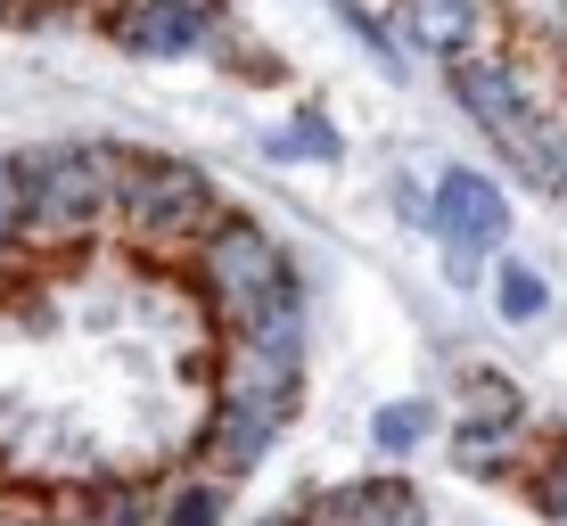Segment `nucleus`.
<instances>
[{
  "label": "nucleus",
  "mask_w": 567,
  "mask_h": 526,
  "mask_svg": "<svg viewBox=\"0 0 567 526\" xmlns=\"http://www.w3.org/2000/svg\"><path fill=\"white\" fill-rule=\"evenodd\" d=\"M305 354H312V329H305V297H280L271 313L239 321L230 329V379L239 395L256 403H280L288 420H297V395H305Z\"/></svg>",
  "instance_id": "nucleus-5"
},
{
  "label": "nucleus",
  "mask_w": 567,
  "mask_h": 526,
  "mask_svg": "<svg viewBox=\"0 0 567 526\" xmlns=\"http://www.w3.org/2000/svg\"><path fill=\"white\" fill-rule=\"evenodd\" d=\"M264 157H271V165H338L346 141L329 132V115H297V124L264 132Z\"/></svg>",
  "instance_id": "nucleus-11"
},
{
  "label": "nucleus",
  "mask_w": 567,
  "mask_h": 526,
  "mask_svg": "<svg viewBox=\"0 0 567 526\" xmlns=\"http://www.w3.org/2000/svg\"><path fill=\"white\" fill-rule=\"evenodd\" d=\"M338 17H346V33H354V42H362L370 58H379V74H386V83H403V74H412V66H403L412 50L395 42V25H379V17H370L362 0H338Z\"/></svg>",
  "instance_id": "nucleus-14"
},
{
  "label": "nucleus",
  "mask_w": 567,
  "mask_h": 526,
  "mask_svg": "<svg viewBox=\"0 0 567 526\" xmlns=\"http://www.w3.org/2000/svg\"><path fill=\"white\" fill-rule=\"evenodd\" d=\"M477 33H485V0H395V42L427 58V66L468 58Z\"/></svg>",
  "instance_id": "nucleus-10"
},
{
  "label": "nucleus",
  "mask_w": 567,
  "mask_h": 526,
  "mask_svg": "<svg viewBox=\"0 0 567 526\" xmlns=\"http://www.w3.org/2000/svg\"><path fill=\"white\" fill-rule=\"evenodd\" d=\"M427 436H436V412H427V403H386V412H370V444H379L386 461L420 453Z\"/></svg>",
  "instance_id": "nucleus-13"
},
{
  "label": "nucleus",
  "mask_w": 567,
  "mask_h": 526,
  "mask_svg": "<svg viewBox=\"0 0 567 526\" xmlns=\"http://www.w3.org/2000/svg\"><path fill=\"white\" fill-rule=\"evenodd\" d=\"M247 526H297V510H264V518H247Z\"/></svg>",
  "instance_id": "nucleus-18"
},
{
  "label": "nucleus",
  "mask_w": 567,
  "mask_h": 526,
  "mask_svg": "<svg viewBox=\"0 0 567 526\" xmlns=\"http://www.w3.org/2000/svg\"><path fill=\"white\" fill-rule=\"evenodd\" d=\"M280 427H288L280 403H256V395H239V386H223V395H214V420H206V461L223 477H247L271 444H280Z\"/></svg>",
  "instance_id": "nucleus-8"
},
{
  "label": "nucleus",
  "mask_w": 567,
  "mask_h": 526,
  "mask_svg": "<svg viewBox=\"0 0 567 526\" xmlns=\"http://www.w3.org/2000/svg\"><path fill=\"white\" fill-rule=\"evenodd\" d=\"M25 239V182H17V157H0V256Z\"/></svg>",
  "instance_id": "nucleus-17"
},
{
  "label": "nucleus",
  "mask_w": 567,
  "mask_h": 526,
  "mask_svg": "<svg viewBox=\"0 0 567 526\" xmlns=\"http://www.w3.org/2000/svg\"><path fill=\"white\" fill-rule=\"evenodd\" d=\"M453 100L526 182H543V189L567 198V124L535 107V91H526V74L511 66V58H485V50L453 58Z\"/></svg>",
  "instance_id": "nucleus-1"
},
{
  "label": "nucleus",
  "mask_w": 567,
  "mask_h": 526,
  "mask_svg": "<svg viewBox=\"0 0 567 526\" xmlns=\"http://www.w3.org/2000/svg\"><path fill=\"white\" fill-rule=\"evenodd\" d=\"M214 9L223 0H115L107 33L124 58H189L214 42Z\"/></svg>",
  "instance_id": "nucleus-7"
},
{
  "label": "nucleus",
  "mask_w": 567,
  "mask_h": 526,
  "mask_svg": "<svg viewBox=\"0 0 567 526\" xmlns=\"http://www.w3.org/2000/svg\"><path fill=\"white\" fill-rule=\"evenodd\" d=\"M156 526H223V477H189L182 494H165Z\"/></svg>",
  "instance_id": "nucleus-15"
},
{
  "label": "nucleus",
  "mask_w": 567,
  "mask_h": 526,
  "mask_svg": "<svg viewBox=\"0 0 567 526\" xmlns=\"http://www.w3.org/2000/svg\"><path fill=\"white\" fill-rule=\"evenodd\" d=\"M33 526H74V518H33Z\"/></svg>",
  "instance_id": "nucleus-19"
},
{
  "label": "nucleus",
  "mask_w": 567,
  "mask_h": 526,
  "mask_svg": "<svg viewBox=\"0 0 567 526\" xmlns=\"http://www.w3.org/2000/svg\"><path fill=\"white\" fill-rule=\"evenodd\" d=\"M9 9H17V0H0V17H9Z\"/></svg>",
  "instance_id": "nucleus-20"
},
{
  "label": "nucleus",
  "mask_w": 567,
  "mask_h": 526,
  "mask_svg": "<svg viewBox=\"0 0 567 526\" xmlns=\"http://www.w3.org/2000/svg\"><path fill=\"white\" fill-rule=\"evenodd\" d=\"M132 148L115 141H42L17 157V182H25V230L33 239H83L100 214H115V189H124Z\"/></svg>",
  "instance_id": "nucleus-2"
},
{
  "label": "nucleus",
  "mask_w": 567,
  "mask_h": 526,
  "mask_svg": "<svg viewBox=\"0 0 567 526\" xmlns=\"http://www.w3.org/2000/svg\"><path fill=\"white\" fill-rule=\"evenodd\" d=\"M305 518L312 526H427V502L412 494V477L386 470V477H346L329 494H312Z\"/></svg>",
  "instance_id": "nucleus-9"
},
{
  "label": "nucleus",
  "mask_w": 567,
  "mask_h": 526,
  "mask_svg": "<svg viewBox=\"0 0 567 526\" xmlns=\"http://www.w3.org/2000/svg\"><path fill=\"white\" fill-rule=\"evenodd\" d=\"M427 230H436L453 256H494L511 239V189L485 165H444L427 189Z\"/></svg>",
  "instance_id": "nucleus-6"
},
{
  "label": "nucleus",
  "mask_w": 567,
  "mask_h": 526,
  "mask_svg": "<svg viewBox=\"0 0 567 526\" xmlns=\"http://www.w3.org/2000/svg\"><path fill=\"white\" fill-rule=\"evenodd\" d=\"M74 526H156V502H148V494H132V485H115V494H100Z\"/></svg>",
  "instance_id": "nucleus-16"
},
{
  "label": "nucleus",
  "mask_w": 567,
  "mask_h": 526,
  "mask_svg": "<svg viewBox=\"0 0 567 526\" xmlns=\"http://www.w3.org/2000/svg\"><path fill=\"white\" fill-rule=\"evenodd\" d=\"M494 313L502 321H543V313H551V280H543L535 264L511 256V264L494 271Z\"/></svg>",
  "instance_id": "nucleus-12"
},
{
  "label": "nucleus",
  "mask_w": 567,
  "mask_h": 526,
  "mask_svg": "<svg viewBox=\"0 0 567 526\" xmlns=\"http://www.w3.org/2000/svg\"><path fill=\"white\" fill-rule=\"evenodd\" d=\"M214 214H223V206H214L206 165L141 157V148H132L124 189H115V223H124L141 247H156V256H173V247H198V230L214 223Z\"/></svg>",
  "instance_id": "nucleus-4"
},
{
  "label": "nucleus",
  "mask_w": 567,
  "mask_h": 526,
  "mask_svg": "<svg viewBox=\"0 0 567 526\" xmlns=\"http://www.w3.org/2000/svg\"><path fill=\"white\" fill-rule=\"evenodd\" d=\"M189 271H198V288H206V305H214L223 329L271 313L280 297H305L288 247L271 239L264 223H247V214H214V223L198 230V247H189Z\"/></svg>",
  "instance_id": "nucleus-3"
}]
</instances>
